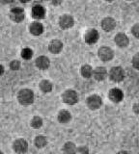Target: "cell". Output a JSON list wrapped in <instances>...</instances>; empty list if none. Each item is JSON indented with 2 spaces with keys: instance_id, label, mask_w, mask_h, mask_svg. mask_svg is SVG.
I'll list each match as a JSON object with an SVG mask.
<instances>
[{
  "instance_id": "obj_1",
  "label": "cell",
  "mask_w": 139,
  "mask_h": 154,
  "mask_svg": "<svg viewBox=\"0 0 139 154\" xmlns=\"http://www.w3.org/2000/svg\"><path fill=\"white\" fill-rule=\"evenodd\" d=\"M17 99L20 101V103L22 105H30L34 101V94L31 90L24 89L20 91L17 95Z\"/></svg>"
},
{
  "instance_id": "obj_2",
  "label": "cell",
  "mask_w": 139,
  "mask_h": 154,
  "mask_svg": "<svg viewBox=\"0 0 139 154\" xmlns=\"http://www.w3.org/2000/svg\"><path fill=\"white\" fill-rule=\"evenodd\" d=\"M62 97H63V100H64L65 103L70 104V105H74L78 101L77 94H76L75 91L73 90L66 91L63 94V96H62Z\"/></svg>"
},
{
  "instance_id": "obj_3",
  "label": "cell",
  "mask_w": 139,
  "mask_h": 154,
  "mask_svg": "<svg viewBox=\"0 0 139 154\" xmlns=\"http://www.w3.org/2000/svg\"><path fill=\"white\" fill-rule=\"evenodd\" d=\"M109 76H110V78H111V80H113L114 82H120L124 79L125 72H124L122 67L114 66L111 69V70H110Z\"/></svg>"
},
{
  "instance_id": "obj_4",
  "label": "cell",
  "mask_w": 139,
  "mask_h": 154,
  "mask_svg": "<svg viewBox=\"0 0 139 154\" xmlns=\"http://www.w3.org/2000/svg\"><path fill=\"white\" fill-rule=\"evenodd\" d=\"M28 149V143L25 140L18 139L14 143V150L18 154H23L27 151Z\"/></svg>"
},
{
  "instance_id": "obj_5",
  "label": "cell",
  "mask_w": 139,
  "mask_h": 154,
  "mask_svg": "<svg viewBox=\"0 0 139 154\" xmlns=\"http://www.w3.org/2000/svg\"><path fill=\"white\" fill-rule=\"evenodd\" d=\"M87 105L92 110L99 109L102 105V98L99 95H91L87 99Z\"/></svg>"
},
{
  "instance_id": "obj_6",
  "label": "cell",
  "mask_w": 139,
  "mask_h": 154,
  "mask_svg": "<svg viewBox=\"0 0 139 154\" xmlns=\"http://www.w3.org/2000/svg\"><path fill=\"white\" fill-rule=\"evenodd\" d=\"M99 57H100V59L103 61H109L113 58V51L110 49L109 47L103 46L102 48H100Z\"/></svg>"
},
{
  "instance_id": "obj_7",
  "label": "cell",
  "mask_w": 139,
  "mask_h": 154,
  "mask_svg": "<svg viewBox=\"0 0 139 154\" xmlns=\"http://www.w3.org/2000/svg\"><path fill=\"white\" fill-rule=\"evenodd\" d=\"M85 41L89 45H93V43L97 42L99 40V33L95 29H91V30L87 31V33L85 34Z\"/></svg>"
},
{
  "instance_id": "obj_8",
  "label": "cell",
  "mask_w": 139,
  "mask_h": 154,
  "mask_svg": "<svg viewBox=\"0 0 139 154\" xmlns=\"http://www.w3.org/2000/svg\"><path fill=\"white\" fill-rule=\"evenodd\" d=\"M74 18L71 17L69 14H64L60 17V20H59V24H60V27L63 28V29H68L71 28V26L74 25Z\"/></svg>"
},
{
  "instance_id": "obj_9",
  "label": "cell",
  "mask_w": 139,
  "mask_h": 154,
  "mask_svg": "<svg viewBox=\"0 0 139 154\" xmlns=\"http://www.w3.org/2000/svg\"><path fill=\"white\" fill-rule=\"evenodd\" d=\"M11 18L16 22H21L24 18V13L21 8H14L11 11Z\"/></svg>"
},
{
  "instance_id": "obj_10",
  "label": "cell",
  "mask_w": 139,
  "mask_h": 154,
  "mask_svg": "<svg viewBox=\"0 0 139 154\" xmlns=\"http://www.w3.org/2000/svg\"><path fill=\"white\" fill-rule=\"evenodd\" d=\"M109 98L111 101H113V102H120L122 99H123V93L122 91L120 89H112L109 91Z\"/></svg>"
},
{
  "instance_id": "obj_11",
  "label": "cell",
  "mask_w": 139,
  "mask_h": 154,
  "mask_svg": "<svg viewBox=\"0 0 139 154\" xmlns=\"http://www.w3.org/2000/svg\"><path fill=\"white\" fill-rule=\"evenodd\" d=\"M115 26H116V22H115V20L111 17H106L102 21V27L104 31H107V32L111 31L115 28Z\"/></svg>"
},
{
  "instance_id": "obj_12",
  "label": "cell",
  "mask_w": 139,
  "mask_h": 154,
  "mask_svg": "<svg viewBox=\"0 0 139 154\" xmlns=\"http://www.w3.org/2000/svg\"><path fill=\"white\" fill-rule=\"evenodd\" d=\"M46 11L45 9L43 8L40 5H36V6L33 7L32 9V17L36 18V19H42L45 17Z\"/></svg>"
},
{
  "instance_id": "obj_13",
  "label": "cell",
  "mask_w": 139,
  "mask_h": 154,
  "mask_svg": "<svg viewBox=\"0 0 139 154\" xmlns=\"http://www.w3.org/2000/svg\"><path fill=\"white\" fill-rule=\"evenodd\" d=\"M115 42L120 47H126L128 45V38L125 34L120 33L115 37Z\"/></svg>"
},
{
  "instance_id": "obj_14",
  "label": "cell",
  "mask_w": 139,
  "mask_h": 154,
  "mask_svg": "<svg viewBox=\"0 0 139 154\" xmlns=\"http://www.w3.org/2000/svg\"><path fill=\"white\" fill-rule=\"evenodd\" d=\"M93 75L95 77L96 80L98 81H103L105 79V77L107 76V71L104 67H97L94 72H93Z\"/></svg>"
},
{
  "instance_id": "obj_15",
  "label": "cell",
  "mask_w": 139,
  "mask_h": 154,
  "mask_svg": "<svg viewBox=\"0 0 139 154\" xmlns=\"http://www.w3.org/2000/svg\"><path fill=\"white\" fill-rule=\"evenodd\" d=\"M49 48L50 52L54 53V54H57V53H59L62 50V48H63V45H62V42L60 41L53 40V41L50 42Z\"/></svg>"
},
{
  "instance_id": "obj_16",
  "label": "cell",
  "mask_w": 139,
  "mask_h": 154,
  "mask_svg": "<svg viewBox=\"0 0 139 154\" xmlns=\"http://www.w3.org/2000/svg\"><path fill=\"white\" fill-rule=\"evenodd\" d=\"M49 59L45 56H41L36 60V66L41 69H46L49 66Z\"/></svg>"
},
{
  "instance_id": "obj_17",
  "label": "cell",
  "mask_w": 139,
  "mask_h": 154,
  "mask_svg": "<svg viewBox=\"0 0 139 154\" xmlns=\"http://www.w3.org/2000/svg\"><path fill=\"white\" fill-rule=\"evenodd\" d=\"M44 31V27L40 22H33L30 26V32L35 36H39Z\"/></svg>"
},
{
  "instance_id": "obj_18",
  "label": "cell",
  "mask_w": 139,
  "mask_h": 154,
  "mask_svg": "<svg viewBox=\"0 0 139 154\" xmlns=\"http://www.w3.org/2000/svg\"><path fill=\"white\" fill-rule=\"evenodd\" d=\"M63 152H64V154H75L77 152V148H76L75 144L74 143L68 142L64 144Z\"/></svg>"
},
{
  "instance_id": "obj_19",
  "label": "cell",
  "mask_w": 139,
  "mask_h": 154,
  "mask_svg": "<svg viewBox=\"0 0 139 154\" xmlns=\"http://www.w3.org/2000/svg\"><path fill=\"white\" fill-rule=\"evenodd\" d=\"M70 119H71V114H70V112H68V111L63 110V111H61V112L59 113V115H58V120L61 123L68 122Z\"/></svg>"
},
{
  "instance_id": "obj_20",
  "label": "cell",
  "mask_w": 139,
  "mask_h": 154,
  "mask_svg": "<svg viewBox=\"0 0 139 154\" xmlns=\"http://www.w3.org/2000/svg\"><path fill=\"white\" fill-rule=\"evenodd\" d=\"M81 74H82V76L85 77V78H90L93 74L92 67L88 65L83 66L82 67H81Z\"/></svg>"
},
{
  "instance_id": "obj_21",
  "label": "cell",
  "mask_w": 139,
  "mask_h": 154,
  "mask_svg": "<svg viewBox=\"0 0 139 154\" xmlns=\"http://www.w3.org/2000/svg\"><path fill=\"white\" fill-rule=\"evenodd\" d=\"M40 89L44 91V93H49V91L52 90V85L49 81L47 80H44L41 82L40 84Z\"/></svg>"
},
{
  "instance_id": "obj_22",
  "label": "cell",
  "mask_w": 139,
  "mask_h": 154,
  "mask_svg": "<svg viewBox=\"0 0 139 154\" xmlns=\"http://www.w3.org/2000/svg\"><path fill=\"white\" fill-rule=\"evenodd\" d=\"M46 139L44 136H38L35 139V143L38 147H44L46 144Z\"/></svg>"
},
{
  "instance_id": "obj_23",
  "label": "cell",
  "mask_w": 139,
  "mask_h": 154,
  "mask_svg": "<svg viewBox=\"0 0 139 154\" xmlns=\"http://www.w3.org/2000/svg\"><path fill=\"white\" fill-rule=\"evenodd\" d=\"M31 125L34 128H40L42 125H43V120L41 118L39 117H34L31 122Z\"/></svg>"
},
{
  "instance_id": "obj_24",
  "label": "cell",
  "mask_w": 139,
  "mask_h": 154,
  "mask_svg": "<svg viewBox=\"0 0 139 154\" xmlns=\"http://www.w3.org/2000/svg\"><path fill=\"white\" fill-rule=\"evenodd\" d=\"M32 55H33V52L29 48H24V49L21 51V57L25 60H29L32 57Z\"/></svg>"
},
{
  "instance_id": "obj_25",
  "label": "cell",
  "mask_w": 139,
  "mask_h": 154,
  "mask_svg": "<svg viewBox=\"0 0 139 154\" xmlns=\"http://www.w3.org/2000/svg\"><path fill=\"white\" fill-rule=\"evenodd\" d=\"M132 65H133L134 67H135V69H139V53H137V54L133 57V59H132Z\"/></svg>"
},
{
  "instance_id": "obj_26",
  "label": "cell",
  "mask_w": 139,
  "mask_h": 154,
  "mask_svg": "<svg viewBox=\"0 0 139 154\" xmlns=\"http://www.w3.org/2000/svg\"><path fill=\"white\" fill-rule=\"evenodd\" d=\"M20 66H21V64L18 61H12L11 64H10V67L13 70H17L18 69H20Z\"/></svg>"
},
{
  "instance_id": "obj_27",
  "label": "cell",
  "mask_w": 139,
  "mask_h": 154,
  "mask_svg": "<svg viewBox=\"0 0 139 154\" xmlns=\"http://www.w3.org/2000/svg\"><path fill=\"white\" fill-rule=\"evenodd\" d=\"M131 32H132V34H133V35L135 36L136 38H139V23L135 24V25H134V26L132 27Z\"/></svg>"
},
{
  "instance_id": "obj_28",
  "label": "cell",
  "mask_w": 139,
  "mask_h": 154,
  "mask_svg": "<svg viewBox=\"0 0 139 154\" xmlns=\"http://www.w3.org/2000/svg\"><path fill=\"white\" fill-rule=\"evenodd\" d=\"M77 152L79 154H88L89 150L87 146H80L79 148H77Z\"/></svg>"
},
{
  "instance_id": "obj_29",
  "label": "cell",
  "mask_w": 139,
  "mask_h": 154,
  "mask_svg": "<svg viewBox=\"0 0 139 154\" xmlns=\"http://www.w3.org/2000/svg\"><path fill=\"white\" fill-rule=\"evenodd\" d=\"M133 111H134V113L139 115V103H136L133 105Z\"/></svg>"
},
{
  "instance_id": "obj_30",
  "label": "cell",
  "mask_w": 139,
  "mask_h": 154,
  "mask_svg": "<svg viewBox=\"0 0 139 154\" xmlns=\"http://www.w3.org/2000/svg\"><path fill=\"white\" fill-rule=\"evenodd\" d=\"M51 2L53 5H59L62 2V0H51Z\"/></svg>"
},
{
  "instance_id": "obj_31",
  "label": "cell",
  "mask_w": 139,
  "mask_h": 154,
  "mask_svg": "<svg viewBox=\"0 0 139 154\" xmlns=\"http://www.w3.org/2000/svg\"><path fill=\"white\" fill-rule=\"evenodd\" d=\"M13 1V0H2L3 3H11Z\"/></svg>"
},
{
  "instance_id": "obj_32",
  "label": "cell",
  "mask_w": 139,
  "mask_h": 154,
  "mask_svg": "<svg viewBox=\"0 0 139 154\" xmlns=\"http://www.w3.org/2000/svg\"><path fill=\"white\" fill-rule=\"evenodd\" d=\"M117 154H128L127 151H120V152H118Z\"/></svg>"
},
{
  "instance_id": "obj_33",
  "label": "cell",
  "mask_w": 139,
  "mask_h": 154,
  "mask_svg": "<svg viewBox=\"0 0 139 154\" xmlns=\"http://www.w3.org/2000/svg\"><path fill=\"white\" fill-rule=\"evenodd\" d=\"M21 2H23V3H26V2H28V1H30V0H21Z\"/></svg>"
},
{
  "instance_id": "obj_34",
  "label": "cell",
  "mask_w": 139,
  "mask_h": 154,
  "mask_svg": "<svg viewBox=\"0 0 139 154\" xmlns=\"http://www.w3.org/2000/svg\"><path fill=\"white\" fill-rule=\"evenodd\" d=\"M106 1H112V0H106Z\"/></svg>"
}]
</instances>
